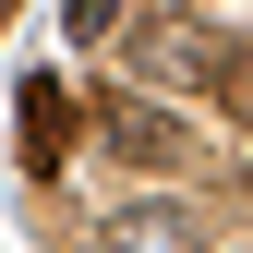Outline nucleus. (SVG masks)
<instances>
[{
	"label": "nucleus",
	"instance_id": "nucleus-3",
	"mask_svg": "<svg viewBox=\"0 0 253 253\" xmlns=\"http://www.w3.org/2000/svg\"><path fill=\"white\" fill-rule=\"evenodd\" d=\"M217 97H229V109L253 121V48H229V73H217Z\"/></svg>",
	"mask_w": 253,
	"mask_h": 253
},
{
	"label": "nucleus",
	"instance_id": "nucleus-4",
	"mask_svg": "<svg viewBox=\"0 0 253 253\" xmlns=\"http://www.w3.org/2000/svg\"><path fill=\"white\" fill-rule=\"evenodd\" d=\"M121 24V0H73V37H109Z\"/></svg>",
	"mask_w": 253,
	"mask_h": 253
},
{
	"label": "nucleus",
	"instance_id": "nucleus-1",
	"mask_svg": "<svg viewBox=\"0 0 253 253\" xmlns=\"http://www.w3.org/2000/svg\"><path fill=\"white\" fill-rule=\"evenodd\" d=\"M97 133L133 157V169H181V157H193V133H181L169 109H145V97H109V109H97Z\"/></svg>",
	"mask_w": 253,
	"mask_h": 253
},
{
	"label": "nucleus",
	"instance_id": "nucleus-2",
	"mask_svg": "<svg viewBox=\"0 0 253 253\" xmlns=\"http://www.w3.org/2000/svg\"><path fill=\"white\" fill-rule=\"evenodd\" d=\"M12 133H24V169H60V157H73V84L24 73V97H12Z\"/></svg>",
	"mask_w": 253,
	"mask_h": 253
}]
</instances>
